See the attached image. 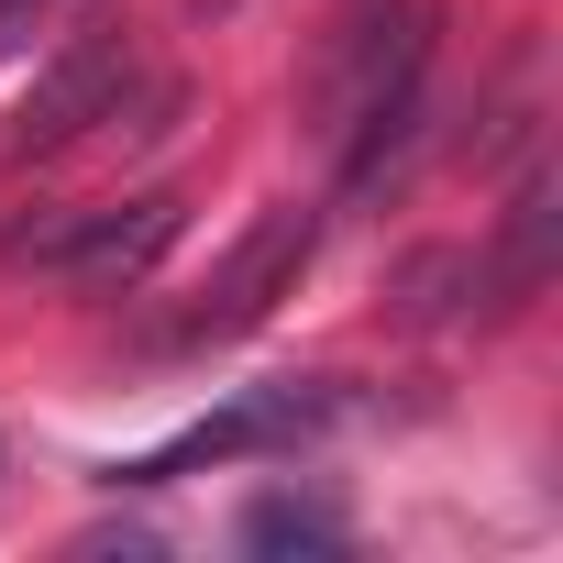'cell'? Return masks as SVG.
<instances>
[{"instance_id":"ba28073f","label":"cell","mask_w":563,"mask_h":563,"mask_svg":"<svg viewBox=\"0 0 563 563\" xmlns=\"http://www.w3.org/2000/svg\"><path fill=\"white\" fill-rule=\"evenodd\" d=\"M243 12V0H188V23H232Z\"/></svg>"},{"instance_id":"5b68a950","label":"cell","mask_w":563,"mask_h":563,"mask_svg":"<svg viewBox=\"0 0 563 563\" xmlns=\"http://www.w3.org/2000/svg\"><path fill=\"white\" fill-rule=\"evenodd\" d=\"M133 78H144V56H133V23H89V34H67V45H56V67L34 78L23 122H12V155L34 166V155H67V144H89L100 122H122Z\"/></svg>"},{"instance_id":"7a4b0ae2","label":"cell","mask_w":563,"mask_h":563,"mask_svg":"<svg viewBox=\"0 0 563 563\" xmlns=\"http://www.w3.org/2000/svg\"><path fill=\"white\" fill-rule=\"evenodd\" d=\"M177 221H188L177 188H144V199H67V210H34V221L0 232V265L111 299V288H144V276H155V254L177 243Z\"/></svg>"},{"instance_id":"277c9868","label":"cell","mask_w":563,"mask_h":563,"mask_svg":"<svg viewBox=\"0 0 563 563\" xmlns=\"http://www.w3.org/2000/svg\"><path fill=\"white\" fill-rule=\"evenodd\" d=\"M343 409V387H321V376H288V387H243L232 409H210V420H188L177 442H155V453H133V464H111V486H177V475H199V464H254V453H299L321 420Z\"/></svg>"},{"instance_id":"52a82bcc","label":"cell","mask_w":563,"mask_h":563,"mask_svg":"<svg viewBox=\"0 0 563 563\" xmlns=\"http://www.w3.org/2000/svg\"><path fill=\"white\" fill-rule=\"evenodd\" d=\"M34 12H45V0H0V56H12V45L34 34Z\"/></svg>"},{"instance_id":"3957f363","label":"cell","mask_w":563,"mask_h":563,"mask_svg":"<svg viewBox=\"0 0 563 563\" xmlns=\"http://www.w3.org/2000/svg\"><path fill=\"white\" fill-rule=\"evenodd\" d=\"M310 254H321V210H299V199H276V210H254L243 221V243L210 265V288L155 332V354H221V343H243L276 299L310 276Z\"/></svg>"},{"instance_id":"6da1fadb","label":"cell","mask_w":563,"mask_h":563,"mask_svg":"<svg viewBox=\"0 0 563 563\" xmlns=\"http://www.w3.org/2000/svg\"><path fill=\"white\" fill-rule=\"evenodd\" d=\"M420 67H431V12L420 0H365L321 56V133L343 144V188L376 199L387 144L420 122Z\"/></svg>"},{"instance_id":"8992f818","label":"cell","mask_w":563,"mask_h":563,"mask_svg":"<svg viewBox=\"0 0 563 563\" xmlns=\"http://www.w3.org/2000/svg\"><path fill=\"white\" fill-rule=\"evenodd\" d=\"M243 541H254V552H332L343 519L310 508V497H265V508H243Z\"/></svg>"}]
</instances>
